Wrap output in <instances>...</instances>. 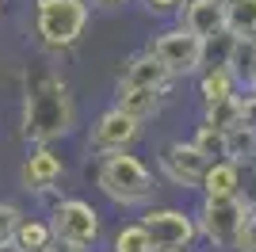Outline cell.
<instances>
[{
  "label": "cell",
  "instance_id": "6da1fadb",
  "mask_svg": "<svg viewBox=\"0 0 256 252\" xmlns=\"http://www.w3.org/2000/svg\"><path fill=\"white\" fill-rule=\"evenodd\" d=\"M23 142L27 146H54L76 130V100L73 88L54 73V69H34L27 73L23 88Z\"/></svg>",
  "mask_w": 256,
  "mask_h": 252
},
{
  "label": "cell",
  "instance_id": "7a4b0ae2",
  "mask_svg": "<svg viewBox=\"0 0 256 252\" xmlns=\"http://www.w3.org/2000/svg\"><path fill=\"white\" fill-rule=\"evenodd\" d=\"M96 188L118 210H142L157 199V176L134 149H115L96 160Z\"/></svg>",
  "mask_w": 256,
  "mask_h": 252
},
{
  "label": "cell",
  "instance_id": "3957f363",
  "mask_svg": "<svg viewBox=\"0 0 256 252\" xmlns=\"http://www.w3.org/2000/svg\"><path fill=\"white\" fill-rule=\"evenodd\" d=\"M92 4L88 0H34V38L46 54H65L84 38Z\"/></svg>",
  "mask_w": 256,
  "mask_h": 252
},
{
  "label": "cell",
  "instance_id": "277c9868",
  "mask_svg": "<svg viewBox=\"0 0 256 252\" xmlns=\"http://www.w3.org/2000/svg\"><path fill=\"white\" fill-rule=\"evenodd\" d=\"M248 206L241 199H199L195 206V222H199V241H206L214 252H237V237L245 226Z\"/></svg>",
  "mask_w": 256,
  "mask_h": 252
},
{
  "label": "cell",
  "instance_id": "5b68a950",
  "mask_svg": "<svg viewBox=\"0 0 256 252\" xmlns=\"http://www.w3.org/2000/svg\"><path fill=\"white\" fill-rule=\"evenodd\" d=\"M138 222L146 226V233L153 237V248H195V241H199L195 210L150 202V206H142Z\"/></svg>",
  "mask_w": 256,
  "mask_h": 252
},
{
  "label": "cell",
  "instance_id": "8992f818",
  "mask_svg": "<svg viewBox=\"0 0 256 252\" xmlns=\"http://www.w3.org/2000/svg\"><path fill=\"white\" fill-rule=\"evenodd\" d=\"M146 50H150L176 80H188V76H195L203 69V38L192 34L188 27H180V23L168 27V31H160Z\"/></svg>",
  "mask_w": 256,
  "mask_h": 252
},
{
  "label": "cell",
  "instance_id": "52a82bcc",
  "mask_svg": "<svg viewBox=\"0 0 256 252\" xmlns=\"http://www.w3.org/2000/svg\"><path fill=\"white\" fill-rule=\"evenodd\" d=\"M50 226L54 237L65 244H76V248H96L100 241V210L92 206L88 199H58L50 206Z\"/></svg>",
  "mask_w": 256,
  "mask_h": 252
},
{
  "label": "cell",
  "instance_id": "ba28073f",
  "mask_svg": "<svg viewBox=\"0 0 256 252\" xmlns=\"http://www.w3.org/2000/svg\"><path fill=\"white\" fill-rule=\"evenodd\" d=\"M206 164H210V157H203V153L195 149L192 138H188V142H184V138H172V142H164V146L157 149V172L168 188L199 191Z\"/></svg>",
  "mask_w": 256,
  "mask_h": 252
},
{
  "label": "cell",
  "instance_id": "9c48e42d",
  "mask_svg": "<svg viewBox=\"0 0 256 252\" xmlns=\"http://www.w3.org/2000/svg\"><path fill=\"white\" fill-rule=\"evenodd\" d=\"M142 118L126 115L122 107H107L96 122L88 126V153H115V149H134L142 142Z\"/></svg>",
  "mask_w": 256,
  "mask_h": 252
},
{
  "label": "cell",
  "instance_id": "30bf717a",
  "mask_svg": "<svg viewBox=\"0 0 256 252\" xmlns=\"http://www.w3.org/2000/svg\"><path fill=\"white\" fill-rule=\"evenodd\" d=\"M65 176V160L54 153V146H31V153H27V160L20 164V184L27 195H38L42 202H58L54 199V188L62 184Z\"/></svg>",
  "mask_w": 256,
  "mask_h": 252
},
{
  "label": "cell",
  "instance_id": "8fae6325",
  "mask_svg": "<svg viewBox=\"0 0 256 252\" xmlns=\"http://www.w3.org/2000/svg\"><path fill=\"white\" fill-rule=\"evenodd\" d=\"M172 84H176V76L150 50H142V54H134V58L122 62V73H118L115 88H160V92H168Z\"/></svg>",
  "mask_w": 256,
  "mask_h": 252
},
{
  "label": "cell",
  "instance_id": "7c38bea8",
  "mask_svg": "<svg viewBox=\"0 0 256 252\" xmlns=\"http://www.w3.org/2000/svg\"><path fill=\"white\" fill-rule=\"evenodd\" d=\"M176 23L206 38L226 27V0H184V8L176 12Z\"/></svg>",
  "mask_w": 256,
  "mask_h": 252
},
{
  "label": "cell",
  "instance_id": "4fadbf2b",
  "mask_svg": "<svg viewBox=\"0 0 256 252\" xmlns=\"http://www.w3.org/2000/svg\"><path fill=\"white\" fill-rule=\"evenodd\" d=\"M237 188H241V164L230 160V157H218V160L206 164L199 195H206V199H234Z\"/></svg>",
  "mask_w": 256,
  "mask_h": 252
},
{
  "label": "cell",
  "instance_id": "5bb4252c",
  "mask_svg": "<svg viewBox=\"0 0 256 252\" xmlns=\"http://www.w3.org/2000/svg\"><path fill=\"white\" fill-rule=\"evenodd\" d=\"M164 96L168 92H160V88H115V107H122L126 115L142 118V122H150V118L160 115Z\"/></svg>",
  "mask_w": 256,
  "mask_h": 252
},
{
  "label": "cell",
  "instance_id": "9a60e30c",
  "mask_svg": "<svg viewBox=\"0 0 256 252\" xmlns=\"http://www.w3.org/2000/svg\"><path fill=\"white\" fill-rule=\"evenodd\" d=\"M230 73H234L237 88L241 92H252L256 80V34H241L234 46V58H230Z\"/></svg>",
  "mask_w": 256,
  "mask_h": 252
},
{
  "label": "cell",
  "instance_id": "2e32d148",
  "mask_svg": "<svg viewBox=\"0 0 256 252\" xmlns=\"http://www.w3.org/2000/svg\"><path fill=\"white\" fill-rule=\"evenodd\" d=\"M58 241L54 237V226H50V218H27L23 214L20 218V226H16V248H31V252H46L50 244Z\"/></svg>",
  "mask_w": 256,
  "mask_h": 252
},
{
  "label": "cell",
  "instance_id": "e0dca14e",
  "mask_svg": "<svg viewBox=\"0 0 256 252\" xmlns=\"http://www.w3.org/2000/svg\"><path fill=\"white\" fill-rule=\"evenodd\" d=\"M234 46H237V34L230 31V27L206 34V38H203V69H230Z\"/></svg>",
  "mask_w": 256,
  "mask_h": 252
},
{
  "label": "cell",
  "instance_id": "ac0fdd59",
  "mask_svg": "<svg viewBox=\"0 0 256 252\" xmlns=\"http://www.w3.org/2000/svg\"><path fill=\"white\" fill-rule=\"evenodd\" d=\"M195 76H199V100L203 104H214V100H226V96L241 92L230 69H199Z\"/></svg>",
  "mask_w": 256,
  "mask_h": 252
},
{
  "label": "cell",
  "instance_id": "d6986e66",
  "mask_svg": "<svg viewBox=\"0 0 256 252\" xmlns=\"http://www.w3.org/2000/svg\"><path fill=\"white\" fill-rule=\"evenodd\" d=\"M203 118L218 130H234V126L245 122V111H241V92L237 96H226V100H214V104H203Z\"/></svg>",
  "mask_w": 256,
  "mask_h": 252
},
{
  "label": "cell",
  "instance_id": "ffe728a7",
  "mask_svg": "<svg viewBox=\"0 0 256 252\" xmlns=\"http://www.w3.org/2000/svg\"><path fill=\"white\" fill-rule=\"evenodd\" d=\"M226 157L237 160V164L256 160V126L241 122V126H234V130L226 134Z\"/></svg>",
  "mask_w": 256,
  "mask_h": 252
},
{
  "label": "cell",
  "instance_id": "44dd1931",
  "mask_svg": "<svg viewBox=\"0 0 256 252\" xmlns=\"http://www.w3.org/2000/svg\"><path fill=\"white\" fill-rule=\"evenodd\" d=\"M111 252H157V248H153V237L146 233L142 222H126L111 237Z\"/></svg>",
  "mask_w": 256,
  "mask_h": 252
},
{
  "label": "cell",
  "instance_id": "7402d4cb",
  "mask_svg": "<svg viewBox=\"0 0 256 252\" xmlns=\"http://www.w3.org/2000/svg\"><path fill=\"white\" fill-rule=\"evenodd\" d=\"M226 27L237 38L256 34V0H226Z\"/></svg>",
  "mask_w": 256,
  "mask_h": 252
},
{
  "label": "cell",
  "instance_id": "603a6c76",
  "mask_svg": "<svg viewBox=\"0 0 256 252\" xmlns=\"http://www.w3.org/2000/svg\"><path fill=\"white\" fill-rule=\"evenodd\" d=\"M192 142H195V149H199L203 157H210V160L226 157V130L210 126L206 118H199V126H195V134H192Z\"/></svg>",
  "mask_w": 256,
  "mask_h": 252
},
{
  "label": "cell",
  "instance_id": "cb8c5ba5",
  "mask_svg": "<svg viewBox=\"0 0 256 252\" xmlns=\"http://www.w3.org/2000/svg\"><path fill=\"white\" fill-rule=\"evenodd\" d=\"M20 218H23V210L16 206V202H0V252H4V248H12Z\"/></svg>",
  "mask_w": 256,
  "mask_h": 252
},
{
  "label": "cell",
  "instance_id": "d4e9b609",
  "mask_svg": "<svg viewBox=\"0 0 256 252\" xmlns=\"http://www.w3.org/2000/svg\"><path fill=\"white\" fill-rule=\"evenodd\" d=\"M237 199L245 202L248 210H256V160L241 164V188H237Z\"/></svg>",
  "mask_w": 256,
  "mask_h": 252
},
{
  "label": "cell",
  "instance_id": "484cf974",
  "mask_svg": "<svg viewBox=\"0 0 256 252\" xmlns=\"http://www.w3.org/2000/svg\"><path fill=\"white\" fill-rule=\"evenodd\" d=\"M138 4L150 12V16H157V20H168V16H176V12L184 8V0H138Z\"/></svg>",
  "mask_w": 256,
  "mask_h": 252
},
{
  "label": "cell",
  "instance_id": "4316f807",
  "mask_svg": "<svg viewBox=\"0 0 256 252\" xmlns=\"http://www.w3.org/2000/svg\"><path fill=\"white\" fill-rule=\"evenodd\" d=\"M237 252H256V210L245 214V226H241V237H237Z\"/></svg>",
  "mask_w": 256,
  "mask_h": 252
},
{
  "label": "cell",
  "instance_id": "83f0119b",
  "mask_svg": "<svg viewBox=\"0 0 256 252\" xmlns=\"http://www.w3.org/2000/svg\"><path fill=\"white\" fill-rule=\"evenodd\" d=\"M46 252H84V248H76V244H65V241H54Z\"/></svg>",
  "mask_w": 256,
  "mask_h": 252
},
{
  "label": "cell",
  "instance_id": "f1b7e54d",
  "mask_svg": "<svg viewBox=\"0 0 256 252\" xmlns=\"http://www.w3.org/2000/svg\"><path fill=\"white\" fill-rule=\"evenodd\" d=\"M88 4H96V8H122L130 0H88Z\"/></svg>",
  "mask_w": 256,
  "mask_h": 252
},
{
  "label": "cell",
  "instance_id": "f546056e",
  "mask_svg": "<svg viewBox=\"0 0 256 252\" xmlns=\"http://www.w3.org/2000/svg\"><path fill=\"white\" fill-rule=\"evenodd\" d=\"M157 252H192V248H157Z\"/></svg>",
  "mask_w": 256,
  "mask_h": 252
},
{
  "label": "cell",
  "instance_id": "4dcf8cb0",
  "mask_svg": "<svg viewBox=\"0 0 256 252\" xmlns=\"http://www.w3.org/2000/svg\"><path fill=\"white\" fill-rule=\"evenodd\" d=\"M4 252H31V248H16V244H12V248H4Z\"/></svg>",
  "mask_w": 256,
  "mask_h": 252
},
{
  "label": "cell",
  "instance_id": "1f68e13d",
  "mask_svg": "<svg viewBox=\"0 0 256 252\" xmlns=\"http://www.w3.org/2000/svg\"><path fill=\"white\" fill-rule=\"evenodd\" d=\"M0 16H4V0H0Z\"/></svg>",
  "mask_w": 256,
  "mask_h": 252
},
{
  "label": "cell",
  "instance_id": "d6a6232c",
  "mask_svg": "<svg viewBox=\"0 0 256 252\" xmlns=\"http://www.w3.org/2000/svg\"><path fill=\"white\" fill-rule=\"evenodd\" d=\"M252 92H256V80H252Z\"/></svg>",
  "mask_w": 256,
  "mask_h": 252
}]
</instances>
